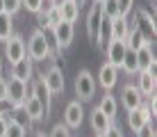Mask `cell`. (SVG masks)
<instances>
[{"instance_id": "cell-1", "label": "cell", "mask_w": 157, "mask_h": 137, "mask_svg": "<svg viewBox=\"0 0 157 137\" xmlns=\"http://www.w3.org/2000/svg\"><path fill=\"white\" fill-rule=\"evenodd\" d=\"M25 53H28V57L32 62H46L48 57H52L50 46H48L46 37H43V30L36 27V30L30 34V39L25 41Z\"/></svg>"}, {"instance_id": "cell-2", "label": "cell", "mask_w": 157, "mask_h": 137, "mask_svg": "<svg viewBox=\"0 0 157 137\" xmlns=\"http://www.w3.org/2000/svg\"><path fill=\"white\" fill-rule=\"evenodd\" d=\"M28 94H30V82L7 78V101L5 103L12 105V112H18V110L23 107V101H25Z\"/></svg>"}, {"instance_id": "cell-3", "label": "cell", "mask_w": 157, "mask_h": 137, "mask_svg": "<svg viewBox=\"0 0 157 137\" xmlns=\"http://www.w3.org/2000/svg\"><path fill=\"white\" fill-rule=\"evenodd\" d=\"M96 78H94V73H91L89 69H82L78 75H75V96H78V101H91L96 94Z\"/></svg>"}, {"instance_id": "cell-4", "label": "cell", "mask_w": 157, "mask_h": 137, "mask_svg": "<svg viewBox=\"0 0 157 137\" xmlns=\"http://www.w3.org/2000/svg\"><path fill=\"white\" fill-rule=\"evenodd\" d=\"M2 55H5V59H7V64H14L16 59L25 57L28 53H25V39H23V34L14 32L7 41H2Z\"/></svg>"}, {"instance_id": "cell-5", "label": "cell", "mask_w": 157, "mask_h": 137, "mask_svg": "<svg viewBox=\"0 0 157 137\" xmlns=\"http://www.w3.org/2000/svg\"><path fill=\"white\" fill-rule=\"evenodd\" d=\"M30 94L41 101L43 112H46V117H48V114H50V110H52V98H55V96L50 94V89L46 87V82H43L41 75H39V78H34V80H30Z\"/></svg>"}, {"instance_id": "cell-6", "label": "cell", "mask_w": 157, "mask_h": 137, "mask_svg": "<svg viewBox=\"0 0 157 137\" xmlns=\"http://www.w3.org/2000/svg\"><path fill=\"white\" fill-rule=\"evenodd\" d=\"M132 12H134V27H139L146 39L153 41L155 39V32H157L155 16L150 14V12H146V9H132Z\"/></svg>"}, {"instance_id": "cell-7", "label": "cell", "mask_w": 157, "mask_h": 137, "mask_svg": "<svg viewBox=\"0 0 157 137\" xmlns=\"http://www.w3.org/2000/svg\"><path fill=\"white\" fill-rule=\"evenodd\" d=\"M41 78H43V82H46V87L50 89L52 96L64 91V71H62L59 64H50L46 73H41Z\"/></svg>"}, {"instance_id": "cell-8", "label": "cell", "mask_w": 157, "mask_h": 137, "mask_svg": "<svg viewBox=\"0 0 157 137\" xmlns=\"http://www.w3.org/2000/svg\"><path fill=\"white\" fill-rule=\"evenodd\" d=\"M9 78H16V80H23V82H30L34 78V62L25 55V57L16 59L14 64H9Z\"/></svg>"}, {"instance_id": "cell-9", "label": "cell", "mask_w": 157, "mask_h": 137, "mask_svg": "<svg viewBox=\"0 0 157 137\" xmlns=\"http://www.w3.org/2000/svg\"><path fill=\"white\" fill-rule=\"evenodd\" d=\"M82 121H84V105H82V101L75 98V101H71L66 105V110H64V123L71 130H75V128L82 126Z\"/></svg>"}, {"instance_id": "cell-10", "label": "cell", "mask_w": 157, "mask_h": 137, "mask_svg": "<svg viewBox=\"0 0 157 137\" xmlns=\"http://www.w3.org/2000/svg\"><path fill=\"white\" fill-rule=\"evenodd\" d=\"M52 32H55V37H57L59 48H62V50H66V48L73 43V39H75V23L62 18L57 25H52Z\"/></svg>"}, {"instance_id": "cell-11", "label": "cell", "mask_w": 157, "mask_h": 137, "mask_svg": "<svg viewBox=\"0 0 157 137\" xmlns=\"http://www.w3.org/2000/svg\"><path fill=\"white\" fill-rule=\"evenodd\" d=\"M153 112H150V107L146 105V101L141 103L139 107H134V110H128V126L137 133L139 128H141L144 123H148V121H153Z\"/></svg>"}, {"instance_id": "cell-12", "label": "cell", "mask_w": 157, "mask_h": 137, "mask_svg": "<svg viewBox=\"0 0 157 137\" xmlns=\"http://www.w3.org/2000/svg\"><path fill=\"white\" fill-rule=\"evenodd\" d=\"M116 82H118V69L114 66V64L105 62L100 66V71H98V80H96V85H100L105 91H112L116 87Z\"/></svg>"}, {"instance_id": "cell-13", "label": "cell", "mask_w": 157, "mask_h": 137, "mask_svg": "<svg viewBox=\"0 0 157 137\" xmlns=\"http://www.w3.org/2000/svg\"><path fill=\"white\" fill-rule=\"evenodd\" d=\"M23 114L25 117L30 119V121H43V119H46V112H43V105H41V101L39 98H34L32 94H28L25 96V101H23Z\"/></svg>"}, {"instance_id": "cell-14", "label": "cell", "mask_w": 157, "mask_h": 137, "mask_svg": "<svg viewBox=\"0 0 157 137\" xmlns=\"http://www.w3.org/2000/svg\"><path fill=\"white\" fill-rule=\"evenodd\" d=\"M125 50H128L125 41H121V39H112V41L105 46L107 62H109V64H114L116 69H121V62H123V55H125Z\"/></svg>"}, {"instance_id": "cell-15", "label": "cell", "mask_w": 157, "mask_h": 137, "mask_svg": "<svg viewBox=\"0 0 157 137\" xmlns=\"http://www.w3.org/2000/svg\"><path fill=\"white\" fill-rule=\"evenodd\" d=\"M100 18H102V9H100V2H94L89 7V14H86V34H89L91 43H96V34H98V25H100Z\"/></svg>"}, {"instance_id": "cell-16", "label": "cell", "mask_w": 157, "mask_h": 137, "mask_svg": "<svg viewBox=\"0 0 157 137\" xmlns=\"http://www.w3.org/2000/svg\"><path fill=\"white\" fill-rule=\"evenodd\" d=\"M121 103H123V107L125 110H134V107H139L144 103V96H141V91L137 89V85H125L123 87V91H121Z\"/></svg>"}, {"instance_id": "cell-17", "label": "cell", "mask_w": 157, "mask_h": 137, "mask_svg": "<svg viewBox=\"0 0 157 137\" xmlns=\"http://www.w3.org/2000/svg\"><path fill=\"white\" fill-rule=\"evenodd\" d=\"M155 87H157V78L148 71H137V89L141 91L144 98L153 96L155 94Z\"/></svg>"}, {"instance_id": "cell-18", "label": "cell", "mask_w": 157, "mask_h": 137, "mask_svg": "<svg viewBox=\"0 0 157 137\" xmlns=\"http://www.w3.org/2000/svg\"><path fill=\"white\" fill-rule=\"evenodd\" d=\"M89 123H91V130H94L96 135H102L112 123H116V121H112L105 112H100L98 107H94V112L89 114Z\"/></svg>"}, {"instance_id": "cell-19", "label": "cell", "mask_w": 157, "mask_h": 137, "mask_svg": "<svg viewBox=\"0 0 157 137\" xmlns=\"http://www.w3.org/2000/svg\"><path fill=\"white\" fill-rule=\"evenodd\" d=\"M112 41V18H107V16H102L100 18V25H98V34H96V43L94 46H98L100 50H105V46Z\"/></svg>"}, {"instance_id": "cell-20", "label": "cell", "mask_w": 157, "mask_h": 137, "mask_svg": "<svg viewBox=\"0 0 157 137\" xmlns=\"http://www.w3.org/2000/svg\"><path fill=\"white\" fill-rule=\"evenodd\" d=\"M130 21H128V16H116V18H112V39H121V41H125V37H128V32H130Z\"/></svg>"}, {"instance_id": "cell-21", "label": "cell", "mask_w": 157, "mask_h": 137, "mask_svg": "<svg viewBox=\"0 0 157 137\" xmlns=\"http://www.w3.org/2000/svg\"><path fill=\"white\" fill-rule=\"evenodd\" d=\"M28 126L21 123L18 119H16L14 112H9V119H7V133H5V137H28Z\"/></svg>"}, {"instance_id": "cell-22", "label": "cell", "mask_w": 157, "mask_h": 137, "mask_svg": "<svg viewBox=\"0 0 157 137\" xmlns=\"http://www.w3.org/2000/svg\"><path fill=\"white\" fill-rule=\"evenodd\" d=\"M137 53V64H139V71H146L148 69V64L155 59V50H153V41H148L146 46H141Z\"/></svg>"}, {"instance_id": "cell-23", "label": "cell", "mask_w": 157, "mask_h": 137, "mask_svg": "<svg viewBox=\"0 0 157 137\" xmlns=\"http://www.w3.org/2000/svg\"><path fill=\"white\" fill-rule=\"evenodd\" d=\"M146 43H148V39L141 34V30L134 27V25H130V32H128V37H125V46L130 48V50H139V48L146 46Z\"/></svg>"}, {"instance_id": "cell-24", "label": "cell", "mask_w": 157, "mask_h": 137, "mask_svg": "<svg viewBox=\"0 0 157 137\" xmlns=\"http://www.w3.org/2000/svg\"><path fill=\"white\" fill-rule=\"evenodd\" d=\"M98 110H100V112H105L107 117L112 119V121H116V96L112 94V91H107V94L100 98Z\"/></svg>"}, {"instance_id": "cell-25", "label": "cell", "mask_w": 157, "mask_h": 137, "mask_svg": "<svg viewBox=\"0 0 157 137\" xmlns=\"http://www.w3.org/2000/svg\"><path fill=\"white\" fill-rule=\"evenodd\" d=\"M14 34V16L7 12H0V43L7 41Z\"/></svg>"}, {"instance_id": "cell-26", "label": "cell", "mask_w": 157, "mask_h": 137, "mask_svg": "<svg viewBox=\"0 0 157 137\" xmlns=\"http://www.w3.org/2000/svg\"><path fill=\"white\" fill-rule=\"evenodd\" d=\"M59 12H62V18L64 21H71V23H75L80 16V7L75 0H64L62 5H59Z\"/></svg>"}, {"instance_id": "cell-27", "label": "cell", "mask_w": 157, "mask_h": 137, "mask_svg": "<svg viewBox=\"0 0 157 137\" xmlns=\"http://www.w3.org/2000/svg\"><path fill=\"white\" fill-rule=\"evenodd\" d=\"M121 69L125 71L128 75H134L139 71V64H137V53L134 50H125V55H123V62H121Z\"/></svg>"}, {"instance_id": "cell-28", "label": "cell", "mask_w": 157, "mask_h": 137, "mask_svg": "<svg viewBox=\"0 0 157 137\" xmlns=\"http://www.w3.org/2000/svg\"><path fill=\"white\" fill-rule=\"evenodd\" d=\"M100 9H102V16H107V18H116L118 16V2L116 0H102Z\"/></svg>"}, {"instance_id": "cell-29", "label": "cell", "mask_w": 157, "mask_h": 137, "mask_svg": "<svg viewBox=\"0 0 157 137\" xmlns=\"http://www.w3.org/2000/svg\"><path fill=\"white\" fill-rule=\"evenodd\" d=\"M48 137H73V133L66 123H55L50 128V133H48Z\"/></svg>"}, {"instance_id": "cell-30", "label": "cell", "mask_w": 157, "mask_h": 137, "mask_svg": "<svg viewBox=\"0 0 157 137\" xmlns=\"http://www.w3.org/2000/svg\"><path fill=\"white\" fill-rule=\"evenodd\" d=\"M21 9H23V5H21V0H2V12L7 14H18Z\"/></svg>"}, {"instance_id": "cell-31", "label": "cell", "mask_w": 157, "mask_h": 137, "mask_svg": "<svg viewBox=\"0 0 157 137\" xmlns=\"http://www.w3.org/2000/svg\"><path fill=\"white\" fill-rule=\"evenodd\" d=\"M118 2V16H130L134 9V0H116Z\"/></svg>"}, {"instance_id": "cell-32", "label": "cell", "mask_w": 157, "mask_h": 137, "mask_svg": "<svg viewBox=\"0 0 157 137\" xmlns=\"http://www.w3.org/2000/svg\"><path fill=\"white\" fill-rule=\"evenodd\" d=\"M137 137H157V133H155V126H153V121L144 123L141 128L137 130Z\"/></svg>"}, {"instance_id": "cell-33", "label": "cell", "mask_w": 157, "mask_h": 137, "mask_svg": "<svg viewBox=\"0 0 157 137\" xmlns=\"http://www.w3.org/2000/svg\"><path fill=\"white\" fill-rule=\"evenodd\" d=\"M21 5H23V9H25V12L36 14V12H39V5H41V0H21Z\"/></svg>"}, {"instance_id": "cell-34", "label": "cell", "mask_w": 157, "mask_h": 137, "mask_svg": "<svg viewBox=\"0 0 157 137\" xmlns=\"http://www.w3.org/2000/svg\"><path fill=\"white\" fill-rule=\"evenodd\" d=\"M46 16H48V23H50V27H52V25H57L59 21H62V12H59V7L50 9V12H48Z\"/></svg>"}, {"instance_id": "cell-35", "label": "cell", "mask_w": 157, "mask_h": 137, "mask_svg": "<svg viewBox=\"0 0 157 137\" xmlns=\"http://www.w3.org/2000/svg\"><path fill=\"white\" fill-rule=\"evenodd\" d=\"M100 137H123V133H121V128H118V126L116 123H112L109 126V128H107L105 130V133H102Z\"/></svg>"}, {"instance_id": "cell-36", "label": "cell", "mask_w": 157, "mask_h": 137, "mask_svg": "<svg viewBox=\"0 0 157 137\" xmlns=\"http://www.w3.org/2000/svg\"><path fill=\"white\" fill-rule=\"evenodd\" d=\"M57 5H55V0H41V5H39V14H48L50 9H55Z\"/></svg>"}, {"instance_id": "cell-37", "label": "cell", "mask_w": 157, "mask_h": 137, "mask_svg": "<svg viewBox=\"0 0 157 137\" xmlns=\"http://www.w3.org/2000/svg\"><path fill=\"white\" fill-rule=\"evenodd\" d=\"M7 101V78L0 75V103Z\"/></svg>"}, {"instance_id": "cell-38", "label": "cell", "mask_w": 157, "mask_h": 137, "mask_svg": "<svg viewBox=\"0 0 157 137\" xmlns=\"http://www.w3.org/2000/svg\"><path fill=\"white\" fill-rule=\"evenodd\" d=\"M36 27H39V30H46V27H50L46 14H39V12H36Z\"/></svg>"}, {"instance_id": "cell-39", "label": "cell", "mask_w": 157, "mask_h": 137, "mask_svg": "<svg viewBox=\"0 0 157 137\" xmlns=\"http://www.w3.org/2000/svg\"><path fill=\"white\" fill-rule=\"evenodd\" d=\"M7 119H9L7 112H0V137H5V133H7Z\"/></svg>"}, {"instance_id": "cell-40", "label": "cell", "mask_w": 157, "mask_h": 137, "mask_svg": "<svg viewBox=\"0 0 157 137\" xmlns=\"http://www.w3.org/2000/svg\"><path fill=\"white\" fill-rule=\"evenodd\" d=\"M75 2H78V7H80V9H82V7H84V5H86V0H75Z\"/></svg>"}, {"instance_id": "cell-41", "label": "cell", "mask_w": 157, "mask_h": 137, "mask_svg": "<svg viewBox=\"0 0 157 137\" xmlns=\"http://www.w3.org/2000/svg\"><path fill=\"white\" fill-rule=\"evenodd\" d=\"M34 137H48V135H43V133H34Z\"/></svg>"}, {"instance_id": "cell-42", "label": "cell", "mask_w": 157, "mask_h": 137, "mask_svg": "<svg viewBox=\"0 0 157 137\" xmlns=\"http://www.w3.org/2000/svg\"><path fill=\"white\" fill-rule=\"evenodd\" d=\"M64 2V0H55V5H57V7H59V5H62Z\"/></svg>"}, {"instance_id": "cell-43", "label": "cell", "mask_w": 157, "mask_h": 137, "mask_svg": "<svg viewBox=\"0 0 157 137\" xmlns=\"http://www.w3.org/2000/svg\"><path fill=\"white\" fill-rule=\"evenodd\" d=\"M0 12H2V0H0Z\"/></svg>"}, {"instance_id": "cell-44", "label": "cell", "mask_w": 157, "mask_h": 137, "mask_svg": "<svg viewBox=\"0 0 157 137\" xmlns=\"http://www.w3.org/2000/svg\"><path fill=\"white\" fill-rule=\"evenodd\" d=\"M94 2H102V0H94Z\"/></svg>"}, {"instance_id": "cell-45", "label": "cell", "mask_w": 157, "mask_h": 137, "mask_svg": "<svg viewBox=\"0 0 157 137\" xmlns=\"http://www.w3.org/2000/svg\"><path fill=\"white\" fill-rule=\"evenodd\" d=\"M96 137H100V135H96Z\"/></svg>"}]
</instances>
